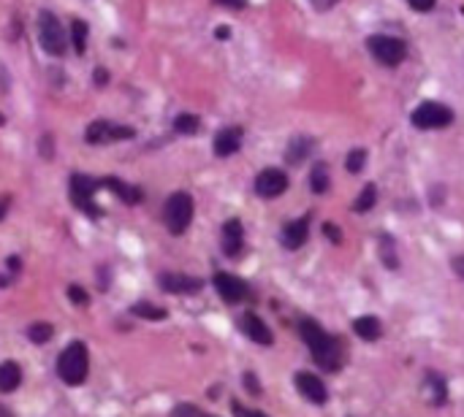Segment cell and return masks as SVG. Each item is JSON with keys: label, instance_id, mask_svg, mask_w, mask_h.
I'll use <instances>...</instances> for the list:
<instances>
[{"label": "cell", "instance_id": "5", "mask_svg": "<svg viewBox=\"0 0 464 417\" xmlns=\"http://www.w3.org/2000/svg\"><path fill=\"white\" fill-rule=\"evenodd\" d=\"M410 122L416 125L418 130H440V127H448L453 122V111L446 103H437V101H424L413 108L410 114Z\"/></svg>", "mask_w": 464, "mask_h": 417}, {"label": "cell", "instance_id": "30", "mask_svg": "<svg viewBox=\"0 0 464 417\" xmlns=\"http://www.w3.org/2000/svg\"><path fill=\"white\" fill-rule=\"evenodd\" d=\"M174 417H206L201 409H196V406H190V404H179L177 409H174Z\"/></svg>", "mask_w": 464, "mask_h": 417}, {"label": "cell", "instance_id": "35", "mask_svg": "<svg viewBox=\"0 0 464 417\" xmlns=\"http://www.w3.org/2000/svg\"><path fill=\"white\" fill-rule=\"evenodd\" d=\"M41 155L47 157V160H52V136H44V139H41Z\"/></svg>", "mask_w": 464, "mask_h": 417}, {"label": "cell", "instance_id": "37", "mask_svg": "<svg viewBox=\"0 0 464 417\" xmlns=\"http://www.w3.org/2000/svg\"><path fill=\"white\" fill-rule=\"evenodd\" d=\"M9 206H11V195H0V219L6 217V212H9Z\"/></svg>", "mask_w": 464, "mask_h": 417}, {"label": "cell", "instance_id": "24", "mask_svg": "<svg viewBox=\"0 0 464 417\" xmlns=\"http://www.w3.org/2000/svg\"><path fill=\"white\" fill-rule=\"evenodd\" d=\"M71 35H74V49H77V55H84V49H87V25H84L82 19H74Z\"/></svg>", "mask_w": 464, "mask_h": 417}, {"label": "cell", "instance_id": "15", "mask_svg": "<svg viewBox=\"0 0 464 417\" xmlns=\"http://www.w3.org/2000/svg\"><path fill=\"white\" fill-rule=\"evenodd\" d=\"M242 247H245V228H242L239 219H228L223 225V252L228 258H236L242 252Z\"/></svg>", "mask_w": 464, "mask_h": 417}, {"label": "cell", "instance_id": "39", "mask_svg": "<svg viewBox=\"0 0 464 417\" xmlns=\"http://www.w3.org/2000/svg\"><path fill=\"white\" fill-rule=\"evenodd\" d=\"M250 417H266V415H261V412H250Z\"/></svg>", "mask_w": 464, "mask_h": 417}, {"label": "cell", "instance_id": "3", "mask_svg": "<svg viewBox=\"0 0 464 417\" xmlns=\"http://www.w3.org/2000/svg\"><path fill=\"white\" fill-rule=\"evenodd\" d=\"M367 49L375 60L386 68H397L402 65L407 57V44L402 38H394V35H383V33H375L367 38Z\"/></svg>", "mask_w": 464, "mask_h": 417}, {"label": "cell", "instance_id": "7", "mask_svg": "<svg viewBox=\"0 0 464 417\" xmlns=\"http://www.w3.org/2000/svg\"><path fill=\"white\" fill-rule=\"evenodd\" d=\"M136 136L133 127L109 122V120H95L87 130H84V141L87 144H114V141H128Z\"/></svg>", "mask_w": 464, "mask_h": 417}, {"label": "cell", "instance_id": "16", "mask_svg": "<svg viewBox=\"0 0 464 417\" xmlns=\"http://www.w3.org/2000/svg\"><path fill=\"white\" fill-rule=\"evenodd\" d=\"M160 287L166 293H199L201 279L187 277V274H160Z\"/></svg>", "mask_w": 464, "mask_h": 417}, {"label": "cell", "instance_id": "40", "mask_svg": "<svg viewBox=\"0 0 464 417\" xmlns=\"http://www.w3.org/2000/svg\"><path fill=\"white\" fill-rule=\"evenodd\" d=\"M0 125H6V117H3V114H0Z\"/></svg>", "mask_w": 464, "mask_h": 417}, {"label": "cell", "instance_id": "28", "mask_svg": "<svg viewBox=\"0 0 464 417\" xmlns=\"http://www.w3.org/2000/svg\"><path fill=\"white\" fill-rule=\"evenodd\" d=\"M380 255H383V261H386L388 268H397V255H394V244H391V239L388 236H383V244H380Z\"/></svg>", "mask_w": 464, "mask_h": 417}, {"label": "cell", "instance_id": "29", "mask_svg": "<svg viewBox=\"0 0 464 417\" xmlns=\"http://www.w3.org/2000/svg\"><path fill=\"white\" fill-rule=\"evenodd\" d=\"M68 295H71V301H74L77 307H87V304H90V295H87V290H82L79 285H71V287H68Z\"/></svg>", "mask_w": 464, "mask_h": 417}, {"label": "cell", "instance_id": "11", "mask_svg": "<svg viewBox=\"0 0 464 417\" xmlns=\"http://www.w3.org/2000/svg\"><path fill=\"white\" fill-rule=\"evenodd\" d=\"M242 127H223L220 133L215 136V144H212V149H215L217 157H231L236 155L239 149H242Z\"/></svg>", "mask_w": 464, "mask_h": 417}, {"label": "cell", "instance_id": "19", "mask_svg": "<svg viewBox=\"0 0 464 417\" xmlns=\"http://www.w3.org/2000/svg\"><path fill=\"white\" fill-rule=\"evenodd\" d=\"M22 382V369L14 360H3L0 363V393H11Z\"/></svg>", "mask_w": 464, "mask_h": 417}, {"label": "cell", "instance_id": "12", "mask_svg": "<svg viewBox=\"0 0 464 417\" xmlns=\"http://www.w3.org/2000/svg\"><path fill=\"white\" fill-rule=\"evenodd\" d=\"M296 387L299 393L312 404H324L326 401V385L321 382V377L309 374V371H299L296 374Z\"/></svg>", "mask_w": 464, "mask_h": 417}, {"label": "cell", "instance_id": "23", "mask_svg": "<svg viewBox=\"0 0 464 417\" xmlns=\"http://www.w3.org/2000/svg\"><path fill=\"white\" fill-rule=\"evenodd\" d=\"M375 201H377V187H375V185H367L364 190H361V195L356 198V203H353V209L364 215V212H370L372 206H375Z\"/></svg>", "mask_w": 464, "mask_h": 417}, {"label": "cell", "instance_id": "41", "mask_svg": "<svg viewBox=\"0 0 464 417\" xmlns=\"http://www.w3.org/2000/svg\"><path fill=\"white\" fill-rule=\"evenodd\" d=\"M462 14H464V8H462Z\"/></svg>", "mask_w": 464, "mask_h": 417}, {"label": "cell", "instance_id": "27", "mask_svg": "<svg viewBox=\"0 0 464 417\" xmlns=\"http://www.w3.org/2000/svg\"><path fill=\"white\" fill-rule=\"evenodd\" d=\"M364 163H367V152L364 149H353L348 160H345V168L350 171V173H358V171L364 168Z\"/></svg>", "mask_w": 464, "mask_h": 417}, {"label": "cell", "instance_id": "33", "mask_svg": "<svg viewBox=\"0 0 464 417\" xmlns=\"http://www.w3.org/2000/svg\"><path fill=\"white\" fill-rule=\"evenodd\" d=\"M245 385H248V390L253 393V396H258V393H261V385H258V379H255L253 374H245Z\"/></svg>", "mask_w": 464, "mask_h": 417}, {"label": "cell", "instance_id": "34", "mask_svg": "<svg viewBox=\"0 0 464 417\" xmlns=\"http://www.w3.org/2000/svg\"><path fill=\"white\" fill-rule=\"evenodd\" d=\"M215 6H226V8H245L248 0H215Z\"/></svg>", "mask_w": 464, "mask_h": 417}, {"label": "cell", "instance_id": "13", "mask_svg": "<svg viewBox=\"0 0 464 417\" xmlns=\"http://www.w3.org/2000/svg\"><path fill=\"white\" fill-rule=\"evenodd\" d=\"M239 328L245 331V336L255 341V344H261V347H272V331H269V325L263 323L258 314H245L242 320H239Z\"/></svg>", "mask_w": 464, "mask_h": 417}, {"label": "cell", "instance_id": "31", "mask_svg": "<svg viewBox=\"0 0 464 417\" xmlns=\"http://www.w3.org/2000/svg\"><path fill=\"white\" fill-rule=\"evenodd\" d=\"M407 3H410L413 11H432L437 0H407Z\"/></svg>", "mask_w": 464, "mask_h": 417}, {"label": "cell", "instance_id": "6", "mask_svg": "<svg viewBox=\"0 0 464 417\" xmlns=\"http://www.w3.org/2000/svg\"><path fill=\"white\" fill-rule=\"evenodd\" d=\"M163 219L174 236L185 233L190 228V219H193V198L187 193H174L163 206Z\"/></svg>", "mask_w": 464, "mask_h": 417}, {"label": "cell", "instance_id": "21", "mask_svg": "<svg viewBox=\"0 0 464 417\" xmlns=\"http://www.w3.org/2000/svg\"><path fill=\"white\" fill-rule=\"evenodd\" d=\"M309 187L315 195H324L328 190V166L326 163H315V168L309 173Z\"/></svg>", "mask_w": 464, "mask_h": 417}, {"label": "cell", "instance_id": "10", "mask_svg": "<svg viewBox=\"0 0 464 417\" xmlns=\"http://www.w3.org/2000/svg\"><path fill=\"white\" fill-rule=\"evenodd\" d=\"M215 287L226 304H242L248 298V285L239 277H233V274H226V271L215 274Z\"/></svg>", "mask_w": 464, "mask_h": 417}, {"label": "cell", "instance_id": "26", "mask_svg": "<svg viewBox=\"0 0 464 417\" xmlns=\"http://www.w3.org/2000/svg\"><path fill=\"white\" fill-rule=\"evenodd\" d=\"M52 325L49 323H33L31 328H28V336H31L33 344H44V341L52 339Z\"/></svg>", "mask_w": 464, "mask_h": 417}, {"label": "cell", "instance_id": "38", "mask_svg": "<svg viewBox=\"0 0 464 417\" xmlns=\"http://www.w3.org/2000/svg\"><path fill=\"white\" fill-rule=\"evenodd\" d=\"M95 81H98V84H106V81H109L106 68H95Z\"/></svg>", "mask_w": 464, "mask_h": 417}, {"label": "cell", "instance_id": "14", "mask_svg": "<svg viewBox=\"0 0 464 417\" xmlns=\"http://www.w3.org/2000/svg\"><path fill=\"white\" fill-rule=\"evenodd\" d=\"M307 236H309V217H302V219H294V222H288V225L282 228L280 241H282V247L285 249H299V247H304Z\"/></svg>", "mask_w": 464, "mask_h": 417}, {"label": "cell", "instance_id": "36", "mask_svg": "<svg viewBox=\"0 0 464 417\" xmlns=\"http://www.w3.org/2000/svg\"><path fill=\"white\" fill-rule=\"evenodd\" d=\"M451 265H453V271H456V277H462V279H464V255H456Z\"/></svg>", "mask_w": 464, "mask_h": 417}, {"label": "cell", "instance_id": "32", "mask_svg": "<svg viewBox=\"0 0 464 417\" xmlns=\"http://www.w3.org/2000/svg\"><path fill=\"white\" fill-rule=\"evenodd\" d=\"M324 233H326V236H328V241H334V244H337V241H340V239H342L340 228H334L331 222H326V225H324Z\"/></svg>", "mask_w": 464, "mask_h": 417}, {"label": "cell", "instance_id": "1", "mask_svg": "<svg viewBox=\"0 0 464 417\" xmlns=\"http://www.w3.org/2000/svg\"><path fill=\"white\" fill-rule=\"evenodd\" d=\"M299 331H302V339H304V344L309 347L312 358H315L326 371H340L342 369L340 341L334 339V336H328L315 320H302Z\"/></svg>", "mask_w": 464, "mask_h": 417}, {"label": "cell", "instance_id": "8", "mask_svg": "<svg viewBox=\"0 0 464 417\" xmlns=\"http://www.w3.org/2000/svg\"><path fill=\"white\" fill-rule=\"evenodd\" d=\"M95 190H98V182L90 176H82V173L71 176V201L90 217H101V209L95 206Z\"/></svg>", "mask_w": 464, "mask_h": 417}, {"label": "cell", "instance_id": "9", "mask_svg": "<svg viewBox=\"0 0 464 417\" xmlns=\"http://www.w3.org/2000/svg\"><path fill=\"white\" fill-rule=\"evenodd\" d=\"M288 190V176L285 171L280 168H263L258 176H255V193L261 198H277Z\"/></svg>", "mask_w": 464, "mask_h": 417}, {"label": "cell", "instance_id": "2", "mask_svg": "<svg viewBox=\"0 0 464 417\" xmlns=\"http://www.w3.org/2000/svg\"><path fill=\"white\" fill-rule=\"evenodd\" d=\"M87 366H90V360H87V347H84L82 341L68 344L60 353V358H57V374H60V379L65 385H74V387L82 385L84 377H87Z\"/></svg>", "mask_w": 464, "mask_h": 417}, {"label": "cell", "instance_id": "17", "mask_svg": "<svg viewBox=\"0 0 464 417\" xmlns=\"http://www.w3.org/2000/svg\"><path fill=\"white\" fill-rule=\"evenodd\" d=\"M101 185L109 187V190H114V193L120 195V201H123V203H141V198H144L139 187L125 185L123 179H117V176H106V179H104Z\"/></svg>", "mask_w": 464, "mask_h": 417}, {"label": "cell", "instance_id": "25", "mask_svg": "<svg viewBox=\"0 0 464 417\" xmlns=\"http://www.w3.org/2000/svg\"><path fill=\"white\" fill-rule=\"evenodd\" d=\"M131 312H133L136 317H144V320H163V317H166V309L153 307V304H147V301H139Z\"/></svg>", "mask_w": 464, "mask_h": 417}, {"label": "cell", "instance_id": "22", "mask_svg": "<svg viewBox=\"0 0 464 417\" xmlns=\"http://www.w3.org/2000/svg\"><path fill=\"white\" fill-rule=\"evenodd\" d=\"M199 127H201V122H199L196 114H179V117L174 120V130L182 133V136H193Z\"/></svg>", "mask_w": 464, "mask_h": 417}, {"label": "cell", "instance_id": "20", "mask_svg": "<svg viewBox=\"0 0 464 417\" xmlns=\"http://www.w3.org/2000/svg\"><path fill=\"white\" fill-rule=\"evenodd\" d=\"M353 331H356L364 341H375L377 336H380L383 328H380V320H377V317L364 314V317H356V320H353Z\"/></svg>", "mask_w": 464, "mask_h": 417}, {"label": "cell", "instance_id": "18", "mask_svg": "<svg viewBox=\"0 0 464 417\" xmlns=\"http://www.w3.org/2000/svg\"><path fill=\"white\" fill-rule=\"evenodd\" d=\"M315 149V141L309 139V136H294V141L288 144V152H285V160L291 163V166H299L304 157L309 155Z\"/></svg>", "mask_w": 464, "mask_h": 417}, {"label": "cell", "instance_id": "4", "mask_svg": "<svg viewBox=\"0 0 464 417\" xmlns=\"http://www.w3.org/2000/svg\"><path fill=\"white\" fill-rule=\"evenodd\" d=\"M38 44L41 49L52 55V57H62L65 55V30H62L60 19L52 11H41L38 14Z\"/></svg>", "mask_w": 464, "mask_h": 417}]
</instances>
